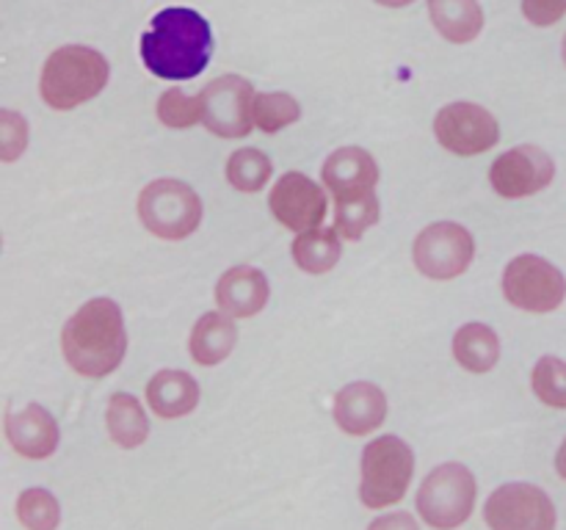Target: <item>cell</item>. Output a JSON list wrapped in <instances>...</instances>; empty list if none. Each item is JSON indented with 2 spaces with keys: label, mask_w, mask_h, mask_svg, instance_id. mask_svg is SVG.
<instances>
[{
  "label": "cell",
  "mask_w": 566,
  "mask_h": 530,
  "mask_svg": "<svg viewBox=\"0 0 566 530\" xmlns=\"http://www.w3.org/2000/svg\"><path fill=\"white\" fill-rule=\"evenodd\" d=\"M213 55V31L199 11L169 6L153 17V28L142 36V61L155 77L191 81Z\"/></svg>",
  "instance_id": "obj_1"
},
{
  "label": "cell",
  "mask_w": 566,
  "mask_h": 530,
  "mask_svg": "<svg viewBox=\"0 0 566 530\" xmlns=\"http://www.w3.org/2000/svg\"><path fill=\"white\" fill-rule=\"evenodd\" d=\"M61 351L77 375L103 379L122 364L127 353V331L119 304L92 298L64 324Z\"/></svg>",
  "instance_id": "obj_2"
},
{
  "label": "cell",
  "mask_w": 566,
  "mask_h": 530,
  "mask_svg": "<svg viewBox=\"0 0 566 530\" xmlns=\"http://www.w3.org/2000/svg\"><path fill=\"white\" fill-rule=\"evenodd\" d=\"M111 66L103 53L83 44H66L50 53L39 75V94L53 110H72L108 86Z\"/></svg>",
  "instance_id": "obj_3"
},
{
  "label": "cell",
  "mask_w": 566,
  "mask_h": 530,
  "mask_svg": "<svg viewBox=\"0 0 566 530\" xmlns=\"http://www.w3.org/2000/svg\"><path fill=\"white\" fill-rule=\"evenodd\" d=\"M415 475V453L401 436L385 434L363 451V484L359 500L365 508L396 506L407 495Z\"/></svg>",
  "instance_id": "obj_4"
},
{
  "label": "cell",
  "mask_w": 566,
  "mask_h": 530,
  "mask_svg": "<svg viewBox=\"0 0 566 530\" xmlns=\"http://www.w3.org/2000/svg\"><path fill=\"white\" fill-rule=\"evenodd\" d=\"M138 219L164 241H182L193 235L202 221V199L188 182L160 177L138 197Z\"/></svg>",
  "instance_id": "obj_5"
},
{
  "label": "cell",
  "mask_w": 566,
  "mask_h": 530,
  "mask_svg": "<svg viewBox=\"0 0 566 530\" xmlns=\"http://www.w3.org/2000/svg\"><path fill=\"white\" fill-rule=\"evenodd\" d=\"M475 478L464 464H440L426 475L418 491V511L426 524L437 530H453L464 524L475 506Z\"/></svg>",
  "instance_id": "obj_6"
},
{
  "label": "cell",
  "mask_w": 566,
  "mask_h": 530,
  "mask_svg": "<svg viewBox=\"0 0 566 530\" xmlns=\"http://www.w3.org/2000/svg\"><path fill=\"white\" fill-rule=\"evenodd\" d=\"M503 296L525 312H553L566 298V276L539 254H520L503 271Z\"/></svg>",
  "instance_id": "obj_7"
},
{
  "label": "cell",
  "mask_w": 566,
  "mask_h": 530,
  "mask_svg": "<svg viewBox=\"0 0 566 530\" xmlns=\"http://www.w3.org/2000/svg\"><path fill=\"white\" fill-rule=\"evenodd\" d=\"M412 257L420 274L429 279H457L473 263L475 241L457 221H437L415 237Z\"/></svg>",
  "instance_id": "obj_8"
},
{
  "label": "cell",
  "mask_w": 566,
  "mask_h": 530,
  "mask_svg": "<svg viewBox=\"0 0 566 530\" xmlns=\"http://www.w3.org/2000/svg\"><path fill=\"white\" fill-rule=\"evenodd\" d=\"M490 530H556L558 513L545 489L534 484H503L486 497Z\"/></svg>",
  "instance_id": "obj_9"
},
{
  "label": "cell",
  "mask_w": 566,
  "mask_h": 530,
  "mask_svg": "<svg viewBox=\"0 0 566 530\" xmlns=\"http://www.w3.org/2000/svg\"><path fill=\"white\" fill-rule=\"evenodd\" d=\"M202 121L221 138H243L254 127V86L241 75H221L202 88Z\"/></svg>",
  "instance_id": "obj_10"
},
{
  "label": "cell",
  "mask_w": 566,
  "mask_h": 530,
  "mask_svg": "<svg viewBox=\"0 0 566 530\" xmlns=\"http://www.w3.org/2000/svg\"><path fill=\"white\" fill-rule=\"evenodd\" d=\"M434 136L448 152L473 158L501 141V125L484 105L451 103L434 116Z\"/></svg>",
  "instance_id": "obj_11"
},
{
  "label": "cell",
  "mask_w": 566,
  "mask_h": 530,
  "mask_svg": "<svg viewBox=\"0 0 566 530\" xmlns=\"http://www.w3.org/2000/svg\"><path fill=\"white\" fill-rule=\"evenodd\" d=\"M556 177V163L536 144H520L492 163L490 182L503 199H525L545 191Z\"/></svg>",
  "instance_id": "obj_12"
},
{
  "label": "cell",
  "mask_w": 566,
  "mask_h": 530,
  "mask_svg": "<svg viewBox=\"0 0 566 530\" xmlns=\"http://www.w3.org/2000/svg\"><path fill=\"white\" fill-rule=\"evenodd\" d=\"M269 208L282 226L307 232L326 219V193L302 171H287L271 188Z\"/></svg>",
  "instance_id": "obj_13"
},
{
  "label": "cell",
  "mask_w": 566,
  "mask_h": 530,
  "mask_svg": "<svg viewBox=\"0 0 566 530\" xmlns=\"http://www.w3.org/2000/svg\"><path fill=\"white\" fill-rule=\"evenodd\" d=\"M321 177L335 202H343V199H359L374 193L376 182H379V166L368 149L340 147L326 158Z\"/></svg>",
  "instance_id": "obj_14"
},
{
  "label": "cell",
  "mask_w": 566,
  "mask_h": 530,
  "mask_svg": "<svg viewBox=\"0 0 566 530\" xmlns=\"http://www.w3.org/2000/svg\"><path fill=\"white\" fill-rule=\"evenodd\" d=\"M6 439L22 458L39 462V458L53 456L59 447V423L44 406L28 403L14 412H6Z\"/></svg>",
  "instance_id": "obj_15"
},
{
  "label": "cell",
  "mask_w": 566,
  "mask_h": 530,
  "mask_svg": "<svg viewBox=\"0 0 566 530\" xmlns=\"http://www.w3.org/2000/svg\"><path fill=\"white\" fill-rule=\"evenodd\" d=\"M335 423L352 436H368L385 423L387 398L370 381H354L335 395Z\"/></svg>",
  "instance_id": "obj_16"
},
{
  "label": "cell",
  "mask_w": 566,
  "mask_h": 530,
  "mask_svg": "<svg viewBox=\"0 0 566 530\" xmlns=\"http://www.w3.org/2000/svg\"><path fill=\"white\" fill-rule=\"evenodd\" d=\"M269 279L254 265H232L216 285V304L230 318H254L269 304Z\"/></svg>",
  "instance_id": "obj_17"
},
{
  "label": "cell",
  "mask_w": 566,
  "mask_h": 530,
  "mask_svg": "<svg viewBox=\"0 0 566 530\" xmlns=\"http://www.w3.org/2000/svg\"><path fill=\"white\" fill-rule=\"evenodd\" d=\"M147 403L160 420L186 417L199 403V384L186 370H158L147 384Z\"/></svg>",
  "instance_id": "obj_18"
},
{
  "label": "cell",
  "mask_w": 566,
  "mask_h": 530,
  "mask_svg": "<svg viewBox=\"0 0 566 530\" xmlns=\"http://www.w3.org/2000/svg\"><path fill=\"white\" fill-rule=\"evenodd\" d=\"M238 342V329L232 324L230 315L219 312H205L202 318L193 324L191 331V357L193 362L202 368H213L221 364L232 353Z\"/></svg>",
  "instance_id": "obj_19"
},
{
  "label": "cell",
  "mask_w": 566,
  "mask_h": 530,
  "mask_svg": "<svg viewBox=\"0 0 566 530\" xmlns=\"http://www.w3.org/2000/svg\"><path fill=\"white\" fill-rule=\"evenodd\" d=\"M429 14L440 36L451 44L473 42L484 28L479 0H429Z\"/></svg>",
  "instance_id": "obj_20"
},
{
  "label": "cell",
  "mask_w": 566,
  "mask_h": 530,
  "mask_svg": "<svg viewBox=\"0 0 566 530\" xmlns=\"http://www.w3.org/2000/svg\"><path fill=\"white\" fill-rule=\"evenodd\" d=\"M108 434L111 442H116L125 451L142 447L149 436V420L144 414L142 403L130 392H114L108 401Z\"/></svg>",
  "instance_id": "obj_21"
},
{
  "label": "cell",
  "mask_w": 566,
  "mask_h": 530,
  "mask_svg": "<svg viewBox=\"0 0 566 530\" xmlns=\"http://www.w3.org/2000/svg\"><path fill=\"white\" fill-rule=\"evenodd\" d=\"M293 263L304 271V274H326L337 265L343 254L340 232L326 230V226H315V230L298 232L296 241L291 246Z\"/></svg>",
  "instance_id": "obj_22"
},
{
  "label": "cell",
  "mask_w": 566,
  "mask_h": 530,
  "mask_svg": "<svg viewBox=\"0 0 566 530\" xmlns=\"http://www.w3.org/2000/svg\"><path fill=\"white\" fill-rule=\"evenodd\" d=\"M453 357L470 373H486L501 359V340L486 324H464L453 337Z\"/></svg>",
  "instance_id": "obj_23"
},
{
  "label": "cell",
  "mask_w": 566,
  "mask_h": 530,
  "mask_svg": "<svg viewBox=\"0 0 566 530\" xmlns=\"http://www.w3.org/2000/svg\"><path fill=\"white\" fill-rule=\"evenodd\" d=\"M271 174H274V163L258 147L235 149L230 155V160H227V180H230L232 188H238L243 193L263 191Z\"/></svg>",
  "instance_id": "obj_24"
},
{
  "label": "cell",
  "mask_w": 566,
  "mask_h": 530,
  "mask_svg": "<svg viewBox=\"0 0 566 530\" xmlns=\"http://www.w3.org/2000/svg\"><path fill=\"white\" fill-rule=\"evenodd\" d=\"M17 519L28 530H55L61 522V506L53 491L33 486L17 497Z\"/></svg>",
  "instance_id": "obj_25"
},
{
  "label": "cell",
  "mask_w": 566,
  "mask_h": 530,
  "mask_svg": "<svg viewBox=\"0 0 566 530\" xmlns=\"http://www.w3.org/2000/svg\"><path fill=\"white\" fill-rule=\"evenodd\" d=\"M376 221H379V199H376V193L335 202V230L346 241H359Z\"/></svg>",
  "instance_id": "obj_26"
},
{
  "label": "cell",
  "mask_w": 566,
  "mask_h": 530,
  "mask_svg": "<svg viewBox=\"0 0 566 530\" xmlns=\"http://www.w3.org/2000/svg\"><path fill=\"white\" fill-rule=\"evenodd\" d=\"M302 116V105L296 103V97L285 92H265L254 97V125L265 132V136H274L282 127L293 125Z\"/></svg>",
  "instance_id": "obj_27"
},
{
  "label": "cell",
  "mask_w": 566,
  "mask_h": 530,
  "mask_svg": "<svg viewBox=\"0 0 566 530\" xmlns=\"http://www.w3.org/2000/svg\"><path fill=\"white\" fill-rule=\"evenodd\" d=\"M155 114L166 127L186 130L202 121V97L199 94H186L182 88H166L158 97Z\"/></svg>",
  "instance_id": "obj_28"
},
{
  "label": "cell",
  "mask_w": 566,
  "mask_h": 530,
  "mask_svg": "<svg viewBox=\"0 0 566 530\" xmlns=\"http://www.w3.org/2000/svg\"><path fill=\"white\" fill-rule=\"evenodd\" d=\"M534 395L545 406L566 409V362L558 357H542L531 373Z\"/></svg>",
  "instance_id": "obj_29"
},
{
  "label": "cell",
  "mask_w": 566,
  "mask_h": 530,
  "mask_svg": "<svg viewBox=\"0 0 566 530\" xmlns=\"http://www.w3.org/2000/svg\"><path fill=\"white\" fill-rule=\"evenodd\" d=\"M28 147V121L20 114L6 108L0 114V158L6 163L20 158Z\"/></svg>",
  "instance_id": "obj_30"
},
{
  "label": "cell",
  "mask_w": 566,
  "mask_h": 530,
  "mask_svg": "<svg viewBox=\"0 0 566 530\" xmlns=\"http://www.w3.org/2000/svg\"><path fill=\"white\" fill-rule=\"evenodd\" d=\"M523 14L531 25L551 28L566 14V0H523Z\"/></svg>",
  "instance_id": "obj_31"
},
{
  "label": "cell",
  "mask_w": 566,
  "mask_h": 530,
  "mask_svg": "<svg viewBox=\"0 0 566 530\" xmlns=\"http://www.w3.org/2000/svg\"><path fill=\"white\" fill-rule=\"evenodd\" d=\"M368 530H420V528L409 511H392V513H385V517H376L374 522L368 524Z\"/></svg>",
  "instance_id": "obj_32"
},
{
  "label": "cell",
  "mask_w": 566,
  "mask_h": 530,
  "mask_svg": "<svg viewBox=\"0 0 566 530\" xmlns=\"http://www.w3.org/2000/svg\"><path fill=\"white\" fill-rule=\"evenodd\" d=\"M556 469H558V475H562V478L566 480V436H564L562 447H558V453H556Z\"/></svg>",
  "instance_id": "obj_33"
},
{
  "label": "cell",
  "mask_w": 566,
  "mask_h": 530,
  "mask_svg": "<svg viewBox=\"0 0 566 530\" xmlns=\"http://www.w3.org/2000/svg\"><path fill=\"white\" fill-rule=\"evenodd\" d=\"M379 6H387V9H403V6L415 3V0H376Z\"/></svg>",
  "instance_id": "obj_34"
},
{
  "label": "cell",
  "mask_w": 566,
  "mask_h": 530,
  "mask_svg": "<svg viewBox=\"0 0 566 530\" xmlns=\"http://www.w3.org/2000/svg\"><path fill=\"white\" fill-rule=\"evenodd\" d=\"M562 55H564V64H566V36H564V47H562Z\"/></svg>",
  "instance_id": "obj_35"
}]
</instances>
